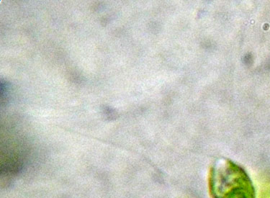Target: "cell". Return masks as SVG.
<instances>
[{
    "instance_id": "obj_1",
    "label": "cell",
    "mask_w": 270,
    "mask_h": 198,
    "mask_svg": "<svg viewBox=\"0 0 270 198\" xmlns=\"http://www.w3.org/2000/svg\"><path fill=\"white\" fill-rule=\"evenodd\" d=\"M208 188L212 198H256L249 176L229 160L218 161L210 169Z\"/></svg>"
}]
</instances>
